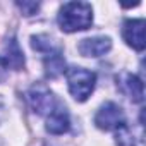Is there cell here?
I'll return each mask as SVG.
<instances>
[{"instance_id":"5","label":"cell","mask_w":146,"mask_h":146,"mask_svg":"<svg viewBox=\"0 0 146 146\" xmlns=\"http://www.w3.org/2000/svg\"><path fill=\"white\" fill-rule=\"evenodd\" d=\"M144 19H127L122 26V36L129 46H132L137 52H143L146 46L144 41Z\"/></svg>"},{"instance_id":"11","label":"cell","mask_w":146,"mask_h":146,"mask_svg":"<svg viewBox=\"0 0 146 146\" xmlns=\"http://www.w3.org/2000/svg\"><path fill=\"white\" fill-rule=\"evenodd\" d=\"M31 46H33V50H36V52H40V53H43V55H50V53L60 50V48L55 45V41H53L50 36H46V35L33 36V38H31Z\"/></svg>"},{"instance_id":"12","label":"cell","mask_w":146,"mask_h":146,"mask_svg":"<svg viewBox=\"0 0 146 146\" xmlns=\"http://www.w3.org/2000/svg\"><path fill=\"white\" fill-rule=\"evenodd\" d=\"M115 143L117 146H143L141 139L134 136V132L127 127V124L115 131Z\"/></svg>"},{"instance_id":"13","label":"cell","mask_w":146,"mask_h":146,"mask_svg":"<svg viewBox=\"0 0 146 146\" xmlns=\"http://www.w3.org/2000/svg\"><path fill=\"white\" fill-rule=\"evenodd\" d=\"M16 5L21 9V12L24 16H35L40 9V4L38 2H16Z\"/></svg>"},{"instance_id":"3","label":"cell","mask_w":146,"mask_h":146,"mask_svg":"<svg viewBox=\"0 0 146 146\" xmlns=\"http://www.w3.org/2000/svg\"><path fill=\"white\" fill-rule=\"evenodd\" d=\"M95 124L102 131H117L122 125H125L127 122H125L124 110L117 103L107 102L98 108V112L95 115Z\"/></svg>"},{"instance_id":"8","label":"cell","mask_w":146,"mask_h":146,"mask_svg":"<svg viewBox=\"0 0 146 146\" xmlns=\"http://www.w3.org/2000/svg\"><path fill=\"white\" fill-rule=\"evenodd\" d=\"M69 127H70L69 112L65 110V107L58 103L55 110L46 115V131L50 134H64L69 131Z\"/></svg>"},{"instance_id":"7","label":"cell","mask_w":146,"mask_h":146,"mask_svg":"<svg viewBox=\"0 0 146 146\" xmlns=\"http://www.w3.org/2000/svg\"><path fill=\"white\" fill-rule=\"evenodd\" d=\"M112 48V40L108 36H93L79 41L78 50L84 57H102Z\"/></svg>"},{"instance_id":"14","label":"cell","mask_w":146,"mask_h":146,"mask_svg":"<svg viewBox=\"0 0 146 146\" xmlns=\"http://www.w3.org/2000/svg\"><path fill=\"white\" fill-rule=\"evenodd\" d=\"M7 72H9V65L4 57H0V81H4L7 78Z\"/></svg>"},{"instance_id":"6","label":"cell","mask_w":146,"mask_h":146,"mask_svg":"<svg viewBox=\"0 0 146 146\" xmlns=\"http://www.w3.org/2000/svg\"><path fill=\"white\" fill-rule=\"evenodd\" d=\"M117 86L134 103H141L144 100V86H143V81L136 74H131V72H122V74L117 78Z\"/></svg>"},{"instance_id":"10","label":"cell","mask_w":146,"mask_h":146,"mask_svg":"<svg viewBox=\"0 0 146 146\" xmlns=\"http://www.w3.org/2000/svg\"><path fill=\"white\" fill-rule=\"evenodd\" d=\"M5 53H7L5 62H7L9 67H12L16 70H19V69L24 67V53L19 48V43H17V40L14 36H11L5 41Z\"/></svg>"},{"instance_id":"4","label":"cell","mask_w":146,"mask_h":146,"mask_svg":"<svg viewBox=\"0 0 146 146\" xmlns=\"http://www.w3.org/2000/svg\"><path fill=\"white\" fill-rule=\"evenodd\" d=\"M26 100L31 107V110L38 115H48L55 110V107L58 105L55 95L46 90L45 86H35L28 91L26 95Z\"/></svg>"},{"instance_id":"1","label":"cell","mask_w":146,"mask_h":146,"mask_svg":"<svg viewBox=\"0 0 146 146\" xmlns=\"http://www.w3.org/2000/svg\"><path fill=\"white\" fill-rule=\"evenodd\" d=\"M57 23L65 33L84 31L93 23V9L88 2H67L60 7Z\"/></svg>"},{"instance_id":"9","label":"cell","mask_w":146,"mask_h":146,"mask_svg":"<svg viewBox=\"0 0 146 146\" xmlns=\"http://www.w3.org/2000/svg\"><path fill=\"white\" fill-rule=\"evenodd\" d=\"M43 65H45V74L50 79H57L58 76H62L64 72H65V60H64L60 50L53 52L50 55H45Z\"/></svg>"},{"instance_id":"2","label":"cell","mask_w":146,"mask_h":146,"mask_svg":"<svg viewBox=\"0 0 146 146\" xmlns=\"http://www.w3.org/2000/svg\"><path fill=\"white\" fill-rule=\"evenodd\" d=\"M67 86L78 102H86L96 86V74L83 67H72L67 70Z\"/></svg>"}]
</instances>
